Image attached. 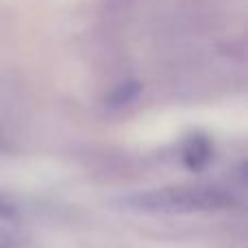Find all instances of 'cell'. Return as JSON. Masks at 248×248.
<instances>
[{"instance_id":"cell-4","label":"cell","mask_w":248,"mask_h":248,"mask_svg":"<svg viewBox=\"0 0 248 248\" xmlns=\"http://www.w3.org/2000/svg\"><path fill=\"white\" fill-rule=\"evenodd\" d=\"M0 218H16V207L11 205L9 201H4L2 196H0Z\"/></svg>"},{"instance_id":"cell-3","label":"cell","mask_w":248,"mask_h":248,"mask_svg":"<svg viewBox=\"0 0 248 248\" xmlns=\"http://www.w3.org/2000/svg\"><path fill=\"white\" fill-rule=\"evenodd\" d=\"M140 92H141V83H137V81H126V83H122L118 90H113L111 94H109L107 105H109V107H122V105H126V103H131V100H135L137 96H140Z\"/></svg>"},{"instance_id":"cell-1","label":"cell","mask_w":248,"mask_h":248,"mask_svg":"<svg viewBox=\"0 0 248 248\" xmlns=\"http://www.w3.org/2000/svg\"><path fill=\"white\" fill-rule=\"evenodd\" d=\"M124 205L146 214H194L233 207V196L214 187H163L137 192L124 198Z\"/></svg>"},{"instance_id":"cell-5","label":"cell","mask_w":248,"mask_h":248,"mask_svg":"<svg viewBox=\"0 0 248 248\" xmlns=\"http://www.w3.org/2000/svg\"><path fill=\"white\" fill-rule=\"evenodd\" d=\"M13 235H9V233L0 231V248H13Z\"/></svg>"},{"instance_id":"cell-2","label":"cell","mask_w":248,"mask_h":248,"mask_svg":"<svg viewBox=\"0 0 248 248\" xmlns=\"http://www.w3.org/2000/svg\"><path fill=\"white\" fill-rule=\"evenodd\" d=\"M211 155H214V146H211V140L207 135L194 133V135L187 137V141L183 146V163L187 166V170L201 172L209 163Z\"/></svg>"}]
</instances>
